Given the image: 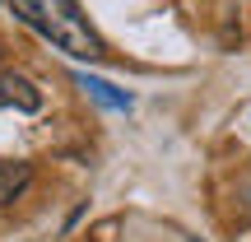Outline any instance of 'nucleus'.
<instances>
[{"label": "nucleus", "instance_id": "nucleus-1", "mask_svg": "<svg viewBox=\"0 0 251 242\" xmlns=\"http://www.w3.org/2000/svg\"><path fill=\"white\" fill-rule=\"evenodd\" d=\"M9 9H14L37 37H47L56 52L75 56V61H102V56H107L98 28L89 24V14H84L75 0H9Z\"/></svg>", "mask_w": 251, "mask_h": 242}, {"label": "nucleus", "instance_id": "nucleus-2", "mask_svg": "<svg viewBox=\"0 0 251 242\" xmlns=\"http://www.w3.org/2000/svg\"><path fill=\"white\" fill-rule=\"evenodd\" d=\"M0 108H19V112H37L42 93L24 80V75H0Z\"/></svg>", "mask_w": 251, "mask_h": 242}, {"label": "nucleus", "instance_id": "nucleus-4", "mask_svg": "<svg viewBox=\"0 0 251 242\" xmlns=\"http://www.w3.org/2000/svg\"><path fill=\"white\" fill-rule=\"evenodd\" d=\"M79 89H89L98 103H107V108H130V93H121V89H112L107 80H93V75H79Z\"/></svg>", "mask_w": 251, "mask_h": 242}, {"label": "nucleus", "instance_id": "nucleus-5", "mask_svg": "<svg viewBox=\"0 0 251 242\" xmlns=\"http://www.w3.org/2000/svg\"><path fill=\"white\" fill-rule=\"evenodd\" d=\"M237 242H251V233H242V238H237Z\"/></svg>", "mask_w": 251, "mask_h": 242}, {"label": "nucleus", "instance_id": "nucleus-3", "mask_svg": "<svg viewBox=\"0 0 251 242\" xmlns=\"http://www.w3.org/2000/svg\"><path fill=\"white\" fill-rule=\"evenodd\" d=\"M28 182H33V168H28V163L0 159V205H14V200L28 191Z\"/></svg>", "mask_w": 251, "mask_h": 242}]
</instances>
